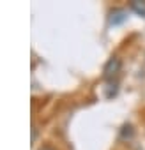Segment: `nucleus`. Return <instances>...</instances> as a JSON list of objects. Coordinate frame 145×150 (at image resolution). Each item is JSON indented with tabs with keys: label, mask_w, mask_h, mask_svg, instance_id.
<instances>
[{
	"label": "nucleus",
	"mask_w": 145,
	"mask_h": 150,
	"mask_svg": "<svg viewBox=\"0 0 145 150\" xmlns=\"http://www.w3.org/2000/svg\"><path fill=\"white\" fill-rule=\"evenodd\" d=\"M131 9L136 14L145 16V0H133V2H131Z\"/></svg>",
	"instance_id": "7ed1b4c3"
},
{
	"label": "nucleus",
	"mask_w": 145,
	"mask_h": 150,
	"mask_svg": "<svg viewBox=\"0 0 145 150\" xmlns=\"http://www.w3.org/2000/svg\"><path fill=\"white\" fill-rule=\"evenodd\" d=\"M39 150H53V148H51V146H48V145H44V146H41Z\"/></svg>",
	"instance_id": "20e7f679"
},
{
	"label": "nucleus",
	"mask_w": 145,
	"mask_h": 150,
	"mask_svg": "<svg viewBox=\"0 0 145 150\" xmlns=\"http://www.w3.org/2000/svg\"><path fill=\"white\" fill-rule=\"evenodd\" d=\"M126 11H122V9H117V11H113L112 13V18H110V23L112 25H119V23H122V21H126Z\"/></svg>",
	"instance_id": "f03ea898"
},
{
	"label": "nucleus",
	"mask_w": 145,
	"mask_h": 150,
	"mask_svg": "<svg viewBox=\"0 0 145 150\" xmlns=\"http://www.w3.org/2000/svg\"><path fill=\"white\" fill-rule=\"evenodd\" d=\"M120 65H122V62H120V58L119 57H112L108 62H106V65H104V69H103V76L106 78V80H110V78H113L115 74L120 71Z\"/></svg>",
	"instance_id": "f257e3e1"
}]
</instances>
